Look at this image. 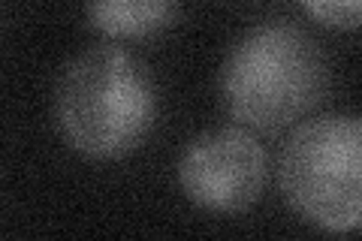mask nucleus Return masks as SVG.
Here are the masks:
<instances>
[{"instance_id":"1","label":"nucleus","mask_w":362,"mask_h":241,"mask_svg":"<svg viewBox=\"0 0 362 241\" xmlns=\"http://www.w3.org/2000/svg\"><path fill=\"white\" fill-rule=\"evenodd\" d=\"M329 73L320 49L290 25L254 28L223 66V100L254 130H284L323 100Z\"/></svg>"},{"instance_id":"2","label":"nucleus","mask_w":362,"mask_h":241,"mask_svg":"<svg viewBox=\"0 0 362 241\" xmlns=\"http://www.w3.org/2000/svg\"><path fill=\"white\" fill-rule=\"evenodd\" d=\"M58 124L78 154L109 160L133 151L154 124L148 73L109 45L85 52L61 76Z\"/></svg>"},{"instance_id":"3","label":"nucleus","mask_w":362,"mask_h":241,"mask_svg":"<svg viewBox=\"0 0 362 241\" xmlns=\"http://www.w3.org/2000/svg\"><path fill=\"white\" fill-rule=\"evenodd\" d=\"M278 172L290 208L308 223L329 233L362 226V118L326 114L302 124Z\"/></svg>"},{"instance_id":"4","label":"nucleus","mask_w":362,"mask_h":241,"mask_svg":"<svg viewBox=\"0 0 362 241\" xmlns=\"http://www.w3.org/2000/svg\"><path fill=\"white\" fill-rule=\"evenodd\" d=\"M178 181L199 208L239 214L251 208L266 187V151L239 127L209 130L187 145Z\"/></svg>"},{"instance_id":"5","label":"nucleus","mask_w":362,"mask_h":241,"mask_svg":"<svg viewBox=\"0 0 362 241\" xmlns=\"http://www.w3.org/2000/svg\"><path fill=\"white\" fill-rule=\"evenodd\" d=\"M178 0H88V16L97 30L121 40L160 33L175 16Z\"/></svg>"},{"instance_id":"6","label":"nucleus","mask_w":362,"mask_h":241,"mask_svg":"<svg viewBox=\"0 0 362 241\" xmlns=\"http://www.w3.org/2000/svg\"><path fill=\"white\" fill-rule=\"evenodd\" d=\"M302 4L317 21L329 28H362V0H302Z\"/></svg>"}]
</instances>
